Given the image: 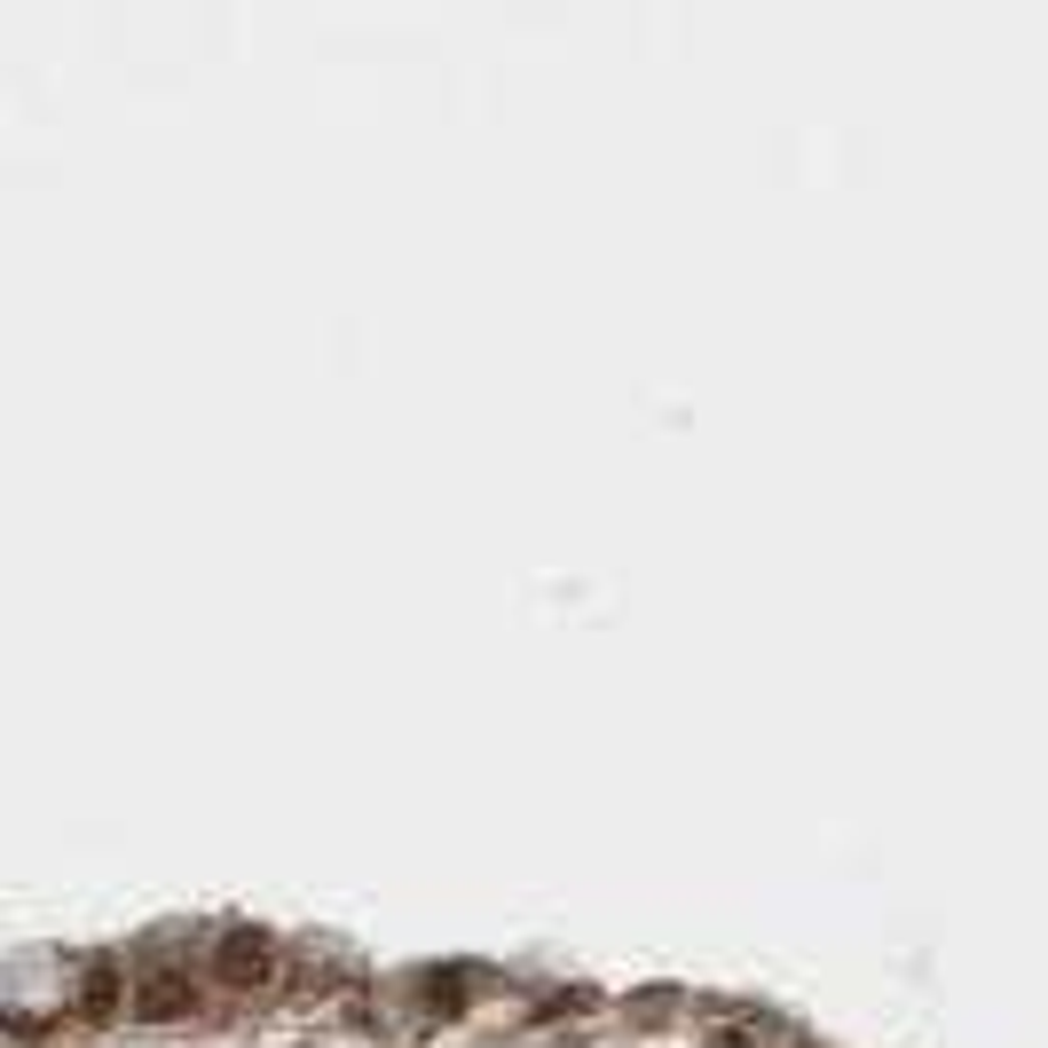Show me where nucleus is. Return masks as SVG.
<instances>
[{
	"mask_svg": "<svg viewBox=\"0 0 1048 1048\" xmlns=\"http://www.w3.org/2000/svg\"><path fill=\"white\" fill-rule=\"evenodd\" d=\"M213 962H221L229 986H269V978H277V946L260 938V930H229V938L213 946Z\"/></svg>",
	"mask_w": 1048,
	"mask_h": 1048,
	"instance_id": "nucleus-1",
	"label": "nucleus"
},
{
	"mask_svg": "<svg viewBox=\"0 0 1048 1048\" xmlns=\"http://www.w3.org/2000/svg\"><path fill=\"white\" fill-rule=\"evenodd\" d=\"M198 1009V986L182 978V970H150L142 986H134V1017L142 1025H173V1017H190Z\"/></svg>",
	"mask_w": 1048,
	"mask_h": 1048,
	"instance_id": "nucleus-2",
	"label": "nucleus"
},
{
	"mask_svg": "<svg viewBox=\"0 0 1048 1048\" xmlns=\"http://www.w3.org/2000/svg\"><path fill=\"white\" fill-rule=\"evenodd\" d=\"M119 1001H127V986H119V962H111V954H96V962L79 970V994H71V1009H79V1017H119Z\"/></svg>",
	"mask_w": 1048,
	"mask_h": 1048,
	"instance_id": "nucleus-3",
	"label": "nucleus"
}]
</instances>
